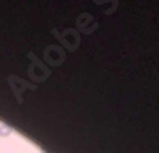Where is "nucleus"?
Instances as JSON below:
<instances>
[{"label":"nucleus","instance_id":"nucleus-1","mask_svg":"<svg viewBox=\"0 0 159 153\" xmlns=\"http://www.w3.org/2000/svg\"><path fill=\"white\" fill-rule=\"evenodd\" d=\"M10 133H11V129L7 125H0V136L2 138H7Z\"/></svg>","mask_w":159,"mask_h":153}]
</instances>
